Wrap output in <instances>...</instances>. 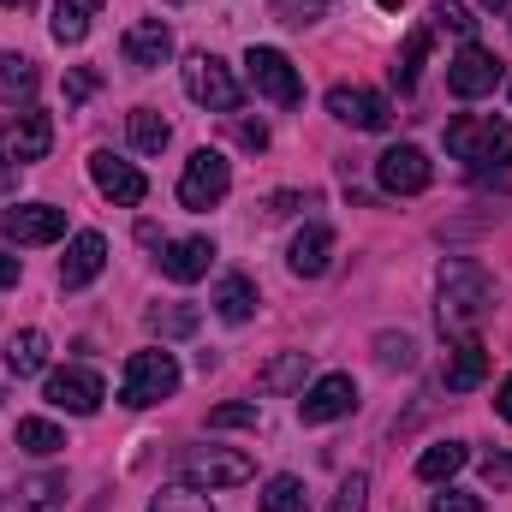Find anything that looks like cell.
I'll list each match as a JSON object with an SVG mask.
<instances>
[{
  "label": "cell",
  "instance_id": "32",
  "mask_svg": "<svg viewBox=\"0 0 512 512\" xmlns=\"http://www.w3.org/2000/svg\"><path fill=\"white\" fill-rule=\"evenodd\" d=\"M18 501H24V512H54L66 501V477H30L18 489Z\"/></svg>",
  "mask_w": 512,
  "mask_h": 512
},
{
  "label": "cell",
  "instance_id": "19",
  "mask_svg": "<svg viewBox=\"0 0 512 512\" xmlns=\"http://www.w3.org/2000/svg\"><path fill=\"white\" fill-rule=\"evenodd\" d=\"M441 382L453 387V393H471V387L489 382V346L471 334V340H453L447 346V370H441Z\"/></svg>",
  "mask_w": 512,
  "mask_h": 512
},
{
  "label": "cell",
  "instance_id": "8",
  "mask_svg": "<svg viewBox=\"0 0 512 512\" xmlns=\"http://www.w3.org/2000/svg\"><path fill=\"white\" fill-rule=\"evenodd\" d=\"M42 399H48L54 411H72V417H96V411H102V399H108V387H102L96 370L66 364V370H54V376H48Z\"/></svg>",
  "mask_w": 512,
  "mask_h": 512
},
{
  "label": "cell",
  "instance_id": "25",
  "mask_svg": "<svg viewBox=\"0 0 512 512\" xmlns=\"http://www.w3.org/2000/svg\"><path fill=\"white\" fill-rule=\"evenodd\" d=\"M126 137H131V149H137V155H161V149H167V137H173V126H167L155 108H131V114H126Z\"/></svg>",
  "mask_w": 512,
  "mask_h": 512
},
{
  "label": "cell",
  "instance_id": "12",
  "mask_svg": "<svg viewBox=\"0 0 512 512\" xmlns=\"http://www.w3.org/2000/svg\"><path fill=\"white\" fill-rule=\"evenodd\" d=\"M495 84H501V60H495L489 48L465 42V48L447 60V90H453L459 102H477V96H489Z\"/></svg>",
  "mask_w": 512,
  "mask_h": 512
},
{
  "label": "cell",
  "instance_id": "5",
  "mask_svg": "<svg viewBox=\"0 0 512 512\" xmlns=\"http://www.w3.org/2000/svg\"><path fill=\"white\" fill-rule=\"evenodd\" d=\"M227 191H233V161L221 149H191V161L179 173V203L203 215V209L227 203Z\"/></svg>",
  "mask_w": 512,
  "mask_h": 512
},
{
  "label": "cell",
  "instance_id": "4",
  "mask_svg": "<svg viewBox=\"0 0 512 512\" xmlns=\"http://www.w3.org/2000/svg\"><path fill=\"white\" fill-rule=\"evenodd\" d=\"M179 393V358L173 352H131L126 358V376H120V399L126 405H161Z\"/></svg>",
  "mask_w": 512,
  "mask_h": 512
},
{
  "label": "cell",
  "instance_id": "13",
  "mask_svg": "<svg viewBox=\"0 0 512 512\" xmlns=\"http://www.w3.org/2000/svg\"><path fill=\"white\" fill-rule=\"evenodd\" d=\"M0 233L12 245H54L66 233V209H54V203H12V209H0Z\"/></svg>",
  "mask_w": 512,
  "mask_h": 512
},
{
  "label": "cell",
  "instance_id": "45",
  "mask_svg": "<svg viewBox=\"0 0 512 512\" xmlns=\"http://www.w3.org/2000/svg\"><path fill=\"white\" fill-rule=\"evenodd\" d=\"M0 6H6V12H30L36 0H0Z\"/></svg>",
  "mask_w": 512,
  "mask_h": 512
},
{
  "label": "cell",
  "instance_id": "43",
  "mask_svg": "<svg viewBox=\"0 0 512 512\" xmlns=\"http://www.w3.org/2000/svg\"><path fill=\"white\" fill-rule=\"evenodd\" d=\"M18 274H24V262H18V256H6V251H0V292H6V286H18Z\"/></svg>",
  "mask_w": 512,
  "mask_h": 512
},
{
  "label": "cell",
  "instance_id": "27",
  "mask_svg": "<svg viewBox=\"0 0 512 512\" xmlns=\"http://www.w3.org/2000/svg\"><path fill=\"white\" fill-rule=\"evenodd\" d=\"M256 507H262V512H304V507H310L304 477H268V483H262V495H256Z\"/></svg>",
  "mask_w": 512,
  "mask_h": 512
},
{
  "label": "cell",
  "instance_id": "18",
  "mask_svg": "<svg viewBox=\"0 0 512 512\" xmlns=\"http://www.w3.org/2000/svg\"><path fill=\"white\" fill-rule=\"evenodd\" d=\"M102 268H108V239H102V233H78V239L66 245V256H60V286L78 292V286H90Z\"/></svg>",
  "mask_w": 512,
  "mask_h": 512
},
{
  "label": "cell",
  "instance_id": "42",
  "mask_svg": "<svg viewBox=\"0 0 512 512\" xmlns=\"http://www.w3.org/2000/svg\"><path fill=\"white\" fill-rule=\"evenodd\" d=\"M239 143L262 149V143H268V126H262V120H239Z\"/></svg>",
  "mask_w": 512,
  "mask_h": 512
},
{
  "label": "cell",
  "instance_id": "36",
  "mask_svg": "<svg viewBox=\"0 0 512 512\" xmlns=\"http://www.w3.org/2000/svg\"><path fill=\"white\" fill-rule=\"evenodd\" d=\"M251 423H256V399H233V405L209 411V429H251Z\"/></svg>",
  "mask_w": 512,
  "mask_h": 512
},
{
  "label": "cell",
  "instance_id": "35",
  "mask_svg": "<svg viewBox=\"0 0 512 512\" xmlns=\"http://www.w3.org/2000/svg\"><path fill=\"white\" fill-rule=\"evenodd\" d=\"M364 507H370V471H352V477L334 489L328 512H364Z\"/></svg>",
  "mask_w": 512,
  "mask_h": 512
},
{
  "label": "cell",
  "instance_id": "31",
  "mask_svg": "<svg viewBox=\"0 0 512 512\" xmlns=\"http://www.w3.org/2000/svg\"><path fill=\"white\" fill-rule=\"evenodd\" d=\"M149 512H215V501H209L203 489H191V483H167V489L149 501Z\"/></svg>",
  "mask_w": 512,
  "mask_h": 512
},
{
  "label": "cell",
  "instance_id": "33",
  "mask_svg": "<svg viewBox=\"0 0 512 512\" xmlns=\"http://www.w3.org/2000/svg\"><path fill=\"white\" fill-rule=\"evenodd\" d=\"M429 30H447V36H465V42H471L477 18H471L459 0H435V6H429Z\"/></svg>",
  "mask_w": 512,
  "mask_h": 512
},
{
  "label": "cell",
  "instance_id": "21",
  "mask_svg": "<svg viewBox=\"0 0 512 512\" xmlns=\"http://www.w3.org/2000/svg\"><path fill=\"white\" fill-rule=\"evenodd\" d=\"M256 280L251 274H221V286H215V316L221 322H251L256 316Z\"/></svg>",
  "mask_w": 512,
  "mask_h": 512
},
{
  "label": "cell",
  "instance_id": "34",
  "mask_svg": "<svg viewBox=\"0 0 512 512\" xmlns=\"http://www.w3.org/2000/svg\"><path fill=\"white\" fill-rule=\"evenodd\" d=\"M197 322H203V316H197L191 304H161V310H149V328H155V334H191Z\"/></svg>",
  "mask_w": 512,
  "mask_h": 512
},
{
  "label": "cell",
  "instance_id": "7",
  "mask_svg": "<svg viewBox=\"0 0 512 512\" xmlns=\"http://www.w3.org/2000/svg\"><path fill=\"white\" fill-rule=\"evenodd\" d=\"M245 78L274 108H298V96H304V84H298V72H292V60L280 48H245Z\"/></svg>",
  "mask_w": 512,
  "mask_h": 512
},
{
  "label": "cell",
  "instance_id": "44",
  "mask_svg": "<svg viewBox=\"0 0 512 512\" xmlns=\"http://www.w3.org/2000/svg\"><path fill=\"white\" fill-rule=\"evenodd\" d=\"M495 411H501V417L512 423V376H507L501 387H495Z\"/></svg>",
  "mask_w": 512,
  "mask_h": 512
},
{
  "label": "cell",
  "instance_id": "29",
  "mask_svg": "<svg viewBox=\"0 0 512 512\" xmlns=\"http://www.w3.org/2000/svg\"><path fill=\"white\" fill-rule=\"evenodd\" d=\"M304 376H310V352H286V358H274V364L262 370V387H268V393H286V387L304 393Z\"/></svg>",
  "mask_w": 512,
  "mask_h": 512
},
{
  "label": "cell",
  "instance_id": "48",
  "mask_svg": "<svg viewBox=\"0 0 512 512\" xmlns=\"http://www.w3.org/2000/svg\"><path fill=\"white\" fill-rule=\"evenodd\" d=\"M173 6H179V0H173Z\"/></svg>",
  "mask_w": 512,
  "mask_h": 512
},
{
  "label": "cell",
  "instance_id": "47",
  "mask_svg": "<svg viewBox=\"0 0 512 512\" xmlns=\"http://www.w3.org/2000/svg\"><path fill=\"white\" fill-rule=\"evenodd\" d=\"M376 6H387V12H399V0H376Z\"/></svg>",
  "mask_w": 512,
  "mask_h": 512
},
{
  "label": "cell",
  "instance_id": "11",
  "mask_svg": "<svg viewBox=\"0 0 512 512\" xmlns=\"http://www.w3.org/2000/svg\"><path fill=\"white\" fill-rule=\"evenodd\" d=\"M358 411V382L352 376H316V382L298 393V417L304 423H340V417H352Z\"/></svg>",
  "mask_w": 512,
  "mask_h": 512
},
{
  "label": "cell",
  "instance_id": "22",
  "mask_svg": "<svg viewBox=\"0 0 512 512\" xmlns=\"http://www.w3.org/2000/svg\"><path fill=\"white\" fill-rule=\"evenodd\" d=\"M6 370L24 382V376H42L48 370V334L42 328H24V334H12L6 340Z\"/></svg>",
  "mask_w": 512,
  "mask_h": 512
},
{
  "label": "cell",
  "instance_id": "23",
  "mask_svg": "<svg viewBox=\"0 0 512 512\" xmlns=\"http://www.w3.org/2000/svg\"><path fill=\"white\" fill-rule=\"evenodd\" d=\"M102 12V0H54V42L60 48H78L90 36V18Z\"/></svg>",
  "mask_w": 512,
  "mask_h": 512
},
{
  "label": "cell",
  "instance_id": "6",
  "mask_svg": "<svg viewBox=\"0 0 512 512\" xmlns=\"http://www.w3.org/2000/svg\"><path fill=\"white\" fill-rule=\"evenodd\" d=\"M179 78H185V96H191L197 108H209V114H239V78L227 72V60L191 54V60L179 66Z\"/></svg>",
  "mask_w": 512,
  "mask_h": 512
},
{
  "label": "cell",
  "instance_id": "2",
  "mask_svg": "<svg viewBox=\"0 0 512 512\" xmlns=\"http://www.w3.org/2000/svg\"><path fill=\"white\" fill-rule=\"evenodd\" d=\"M447 155L465 167H501L512 161V126L495 114H459L447 120Z\"/></svg>",
  "mask_w": 512,
  "mask_h": 512
},
{
  "label": "cell",
  "instance_id": "10",
  "mask_svg": "<svg viewBox=\"0 0 512 512\" xmlns=\"http://www.w3.org/2000/svg\"><path fill=\"white\" fill-rule=\"evenodd\" d=\"M376 179H382L387 197H417V191H429L435 167H429V155L417 143H393V149L376 155Z\"/></svg>",
  "mask_w": 512,
  "mask_h": 512
},
{
  "label": "cell",
  "instance_id": "41",
  "mask_svg": "<svg viewBox=\"0 0 512 512\" xmlns=\"http://www.w3.org/2000/svg\"><path fill=\"white\" fill-rule=\"evenodd\" d=\"M90 90H96V72H72L66 78V102H84Z\"/></svg>",
  "mask_w": 512,
  "mask_h": 512
},
{
  "label": "cell",
  "instance_id": "16",
  "mask_svg": "<svg viewBox=\"0 0 512 512\" xmlns=\"http://www.w3.org/2000/svg\"><path fill=\"white\" fill-rule=\"evenodd\" d=\"M120 54H126L131 72H155V66L173 60V30L161 18H137L126 36H120Z\"/></svg>",
  "mask_w": 512,
  "mask_h": 512
},
{
  "label": "cell",
  "instance_id": "14",
  "mask_svg": "<svg viewBox=\"0 0 512 512\" xmlns=\"http://www.w3.org/2000/svg\"><path fill=\"white\" fill-rule=\"evenodd\" d=\"M90 179H96V191H102L108 203H120V209H137V203L149 197V179H143L131 161H120L114 149H96V155H90Z\"/></svg>",
  "mask_w": 512,
  "mask_h": 512
},
{
  "label": "cell",
  "instance_id": "3",
  "mask_svg": "<svg viewBox=\"0 0 512 512\" xmlns=\"http://www.w3.org/2000/svg\"><path fill=\"white\" fill-rule=\"evenodd\" d=\"M173 477L179 483H191V489H203V495H215V489H239V483H251L256 465L245 453H221V447H185L179 459H173Z\"/></svg>",
  "mask_w": 512,
  "mask_h": 512
},
{
  "label": "cell",
  "instance_id": "46",
  "mask_svg": "<svg viewBox=\"0 0 512 512\" xmlns=\"http://www.w3.org/2000/svg\"><path fill=\"white\" fill-rule=\"evenodd\" d=\"M483 6H489V12H507L512 0H483Z\"/></svg>",
  "mask_w": 512,
  "mask_h": 512
},
{
  "label": "cell",
  "instance_id": "17",
  "mask_svg": "<svg viewBox=\"0 0 512 512\" xmlns=\"http://www.w3.org/2000/svg\"><path fill=\"white\" fill-rule=\"evenodd\" d=\"M286 268H292L298 280H322V274L334 268V233H328L322 221H310V227L286 245Z\"/></svg>",
  "mask_w": 512,
  "mask_h": 512
},
{
  "label": "cell",
  "instance_id": "28",
  "mask_svg": "<svg viewBox=\"0 0 512 512\" xmlns=\"http://www.w3.org/2000/svg\"><path fill=\"white\" fill-rule=\"evenodd\" d=\"M18 447L36 453V459H48V453L66 447V435H60V423H48V417H18Z\"/></svg>",
  "mask_w": 512,
  "mask_h": 512
},
{
  "label": "cell",
  "instance_id": "26",
  "mask_svg": "<svg viewBox=\"0 0 512 512\" xmlns=\"http://www.w3.org/2000/svg\"><path fill=\"white\" fill-rule=\"evenodd\" d=\"M465 465H471L465 441H435V447L417 459V477H423V483H447V477H459Z\"/></svg>",
  "mask_w": 512,
  "mask_h": 512
},
{
  "label": "cell",
  "instance_id": "15",
  "mask_svg": "<svg viewBox=\"0 0 512 512\" xmlns=\"http://www.w3.org/2000/svg\"><path fill=\"white\" fill-rule=\"evenodd\" d=\"M328 114L352 131H387L393 126V108H387L376 90H358V84H334V90H328Z\"/></svg>",
  "mask_w": 512,
  "mask_h": 512
},
{
  "label": "cell",
  "instance_id": "40",
  "mask_svg": "<svg viewBox=\"0 0 512 512\" xmlns=\"http://www.w3.org/2000/svg\"><path fill=\"white\" fill-rule=\"evenodd\" d=\"M483 477L489 483H512V453H489L483 459Z\"/></svg>",
  "mask_w": 512,
  "mask_h": 512
},
{
  "label": "cell",
  "instance_id": "1",
  "mask_svg": "<svg viewBox=\"0 0 512 512\" xmlns=\"http://www.w3.org/2000/svg\"><path fill=\"white\" fill-rule=\"evenodd\" d=\"M489 304H495V280L477 262H447L441 268V304H435V316H441L447 340H471L483 328Z\"/></svg>",
  "mask_w": 512,
  "mask_h": 512
},
{
  "label": "cell",
  "instance_id": "9",
  "mask_svg": "<svg viewBox=\"0 0 512 512\" xmlns=\"http://www.w3.org/2000/svg\"><path fill=\"white\" fill-rule=\"evenodd\" d=\"M48 149H54V120L36 114V108L12 114V120L0 126V161H6V167H30V161H42Z\"/></svg>",
  "mask_w": 512,
  "mask_h": 512
},
{
  "label": "cell",
  "instance_id": "39",
  "mask_svg": "<svg viewBox=\"0 0 512 512\" xmlns=\"http://www.w3.org/2000/svg\"><path fill=\"white\" fill-rule=\"evenodd\" d=\"M429 512H483V501L465 495V489H441V495L429 501Z\"/></svg>",
  "mask_w": 512,
  "mask_h": 512
},
{
  "label": "cell",
  "instance_id": "20",
  "mask_svg": "<svg viewBox=\"0 0 512 512\" xmlns=\"http://www.w3.org/2000/svg\"><path fill=\"white\" fill-rule=\"evenodd\" d=\"M209 262H215V245H209V239H173V245L161 251V274L179 280V286H191V280L209 274Z\"/></svg>",
  "mask_w": 512,
  "mask_h": 512
},
{
  "label": "cell",
  "instance_id": "37",
  "mask_svg": "<svg viewBox=\"0 0 512 512\" xmlns=\"http://www.w3.org/2000/svg\"><path fill=\"white\" fill-rule=\"evenodd\" d=\"M376 358H382L387 370H411V364H417V346H411L405 334H382V340H376Z\"/></svg>",
  "mask_w": 512,
  "mask_h": 512
},
{
  "label": "cell",
  "instance_id": "30",
  "mask_svg": "<svg viewBox=\"0 0 512 512\" xmlns=\"http://www.w3.org/2000/svg\"><path fill=\"white\" fill-rule=\"evenodd\" d=\"M423 54H429V30H411L399 60H393V84L399 90H417V72H423Z\"/></svg>",
  "mask_w": 512,
  "mask_h": 512
},
{
  "label": "cell",
  "instance_id": "38",
  "mask_svg": "<svg viewBox=\"0 0 512 512\" xmlns=\"http://www.w3.org/2000/svg\"><path fill=\"white\" fill-rule=\"evenodd\" d=\"M274 12H280V24H316L328 12V0H274Z\"/></svg>",
  "mask_w": 512,
  "mask_h": 512
},
{
  "label": "cell",
  "instance_id": "24",
  "mask_svg": "<svg viewBox=\"0 0 512 512\" xmlns=\"http://www.w3.org/2000/svg\"><path fill=\"white\" fill-rule=\"evenodd\" d=\"M36 84H42L36 60H24V54L0 48V102H30V96H36Z\"/></svg>",
  "mask_w": 512,
  "mask_h": 512
}]
</instances>
